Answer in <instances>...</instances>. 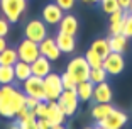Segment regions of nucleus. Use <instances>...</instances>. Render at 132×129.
Returning a JSON list of instances; mask_svg holds the SVG:
<instances>
[{"instance_id": "nucleus-19", "label": "nucleus", "mask_w": 132, "mask_h": 129, "mask_svg": "<svg viewBox=\"0 0 132 129\" xmlns=\"http://www.w3.org/2000/svg\"><path fill=\"white\" fill-rule=\"evenodd\" d=\"M112 104H95L93 107H92V110H90V114H92V119H93L97 124H100L102 121H103L107 116H109L110 112H112Z\"/></svg>"}, {"instance_id": "nucleus-37", "label": "nucleus", "mask_w": 132, "mask_h": 129, "mask_svg": "<svg viewBox=\"0 0 132 129\" xmlns=\"http://www.w3.org/2000/svg\"><path fill=\"white\" fill-rule=\"evenodd\" d=\"M5 48H7V41H5V37H0V51H4Z\"/></svg>"}, {"instance_id": "nucleus-2", "label": "nucleus", "mask_w": 132, "mask_h": 129, "mask_svg": "<svg viewBox=\"0 0 132 129\" xmlns=\"http://www.w3.org/2000/svg\"><path fill=\"white\" fill-rule=\"evenodd\" d=\"M0 10L10 24H17L27 10V0H0Z\"/></svg>"}, {"instance_id": "nucleus-35", "label": "nucleus", "mask_w": 132, "mask_h": 129, "mask_svg": "<svg viewBox=\"0 0 132 129\" xmlns=\"http://www.w3.org/2000/svg\"><path fill=\"white\" fill-rule=\"evenodd\" d=\"M37 127L39 129H51V127H53V124H51L46 117H39L37 119Z\"/></svg>"}, {"instance_id": "nucleus-39", "label": "nucleus", "mask_w": 132, "mask_h": 129, "mask_svg": "<svg viewBox=\"0 0 132 129\" xmlns=\"http://www.w3.org/2000/svg\"><path fill=\"white\" fill-rule=\"evenodd\" d=\"M51 129H66V127H64V126H63V124H56V126H53V127H51Z\"/></svg>"}, {"instance_id": "nucleus-1", "label": "nucleus", "mask_w": 132, "mask_h": 129, "mask_svg": "<svg viewBox=\"0 0 132 129\" xmlns=\"http://www.w3.org/2000/svg\"><path fill=\"white\" fill-rule=\"evenodd\" d=\"M26 107V94L17 87L0 85V117L14 119Z\"/></svg>"}, {"instance_id": "nucleus-12", "label": "nucleus", "mask_w": 132, "mask_h": 129, "mask_svg": "<svg viewBox=\"0 0 132 129\" xmlns=\"http://www.w3.org/2000/svg\"><path fill=\"white\" fill-rule=\"evenodd\" d=\"M39 51H41V55L46 56L47 59H51V61H58L59 56L63 55L61 51H59L58 44H56V39L51 37V36L44 37V39L39 43Z\"/></svg>"}, {"instance_id": "nucleus-17", "label": "nucleus", "mask_w": 132, "mask_h": 129, "mask_svg": "<svg viewBox=\"0 0 132 129\" xmlns=\"http://www.w3.org/2000/svg\"><path fill=\"white\" fill-rule=\"evenodd\" d=\"M127 12L125 10H117L113 14L109 16V34L115 36V34H122V29H124V17Z\"/></svg>"}, {"instance_id": "nucleus-8", "label": "nucleus", "mask_w": 132, "mask_h": 129, "mask_svg": "<svg viewBox=\"0 0 132 129\" xmlns=\"http://www.w3.org/2000/svg\"><path fill=\"white\" fill-rule=\"evenodd\" d=\"M22 92L29 97H34L37 100H46L44 95V80L41 77H34L31 75L27 80L22 82Z\"/></svg>"}, {"instance_id": "nucleus-36", "label": "nucleus", "mask_w": 132, "mask_h": 129, "mask_svg": "<svg viewBox=\"0 0 132 129\" xmlns=\"http://www.w3.org/2000/svg\"><path fill=\"white\" fill-rule=\"evenodd\" d=\"M119 5H120L122 10H127L129 5H130V0H119Z\"/></svg>"}, {"instance_id": "nucleus-40", "label": "nucleus", "mask_w": 132, "mask_h": 129, "mask_svg": "<svg viewBox=\"0 0 132 129\" xmlns=\"http://www.w3.org/2000/svg\"><path fill=\"white\" fill-rule=\"evenodd\" d=\"M83 4H97L98 0H81Z\"/></svg>"}, {"instance_id": "nucleus-5", "label": "nucleus", "mask_w": 132, "mask_h": 129, "mask_svg": "<svg viewBox=\"0 0 132 129\" xmlns=\"http://www.w3.org/2000/svg\"><path fill=\"white\" fill-rule=\"evenodd\" d=\"M44 95H46V100L47 102H53V100H58L63 88V83H61V75L51 71L49 75L44 77Z\"/></svg>"}, {"instance_id": "nucleus-41", "label": "nucleus", "mask_w": 132, "mask_h": 129, "mask_svg": "<svg viewBox=\"0 0 132 129\" xmlns=\"http://www.w3.org/2000/svg\"><path fill=\"white\" fill-rule=\"evenodd\" d=\"M127 12H129V14H132V0H130V5H129V9H127Z\"/></svg>"}, {"instance_id": "nucleus-33", "label": "nucleus", "mask_w": 132, "mask_h": 129, "mask_svg": "<svg viewBox=\"0 0 132 129\" xmlns=\"http://www.w3.org/2000/svg\"><path fill=\"white\" fill-rule=\"evenodd\" d=\"M10 32V22L5 17H0V37H5Z\"/></svg>"}, {"instance_id": "nucleus-11", "label": "nucleus", "mask_w": 132, "mask_h": 129, "mask_svg": "<svg viewBox=\"0 0 132 129\" xmlns=\"http://www.w3.org/2000/svg\"><path fill=\"white\" fill-rule=\"evenodd\" d=\"M127 121H129V116L125 112H122L119 109H112V112L100 122V126H103L107 129H122L127 124Z\"/></svg>"}, {"instance_id": "nucleus-42", "label": "nucleus", "mask_w": 132, "mask_h": 129, "mask_svg": "<svg viewBox=\"0 0 132 129\" xmlns=\"http://www.w3.org/2000/svg\"><path fill=\"white\" fill-rule=\"evenodd\" d=\"M95 129H107V127H103V126H100V124H98V126H97Z\"/></svg>"}, {"instance_id": "nucleus-9", "label": "nucleus", "mask_w": 132, "mask_h": 129, "mask_svg": "<svg viewBox=\"0 0 132 129\" xmlns=\"http://www.w3.org/2000/svg\"><path fill=\"white\" fill-rule=\"evenodd\" d=\"M102 66L105 68V71L110 75V77H117L120 75L122 71L125 70V59L122 53H113L110 51L109 55L103 58V65Z\"/></svg>"}, {"instance_id": "nucleus-13", "label": "nucleus", "mask_w": 132, "mask_h": 129, "mask_svg": "<svg viewBox=\"0 0 132 129\" xmlns=\"http://www.w3.org/2000/svg\"><path fill=\"white\" fill-rule=\"evenodd\" d=\"M113 98V90L109 85V82L97 83L93 88V100L98 104H110Z\"/></svg>"}, {"instance_id": "nucleus-16", "label": "nucleus", "mask_w": 132, "mask_h": 129, "mask_svg": "<svg viewBox=\"0 0 132 129\" xmlns=\"http://www.w3.org/2000/svg\"><path fill=\"white\" fill-rule=\"evenodd\" d=\"M46 119H47V121H49L53 126H56V124H64L66 114L63 112V109L59 107V104H58L56 100L47 102V116H46Z\"/></svg>"}, {"instance_id": "nucleus-20", "label": "nucleus", "mask_w": 132, "mask_h": 129, "mask_svg": "<svg viewBox=\"0 0 132 129\" xmlns=\"http://www.w3.org/2000/svg\"><path fill=\"white\" fill-rule=\"evenodd\" d=\"M109 46H110V51H113V53H122V55H124L125 51H127L129 39L125 37L124 34L110 36V37H109Z\"/></svg>"}, {"instance_id": "nucleus-32", "label": "nucleus", "mask_w": 132, "mask_h": 129, "mask_svg": "<svg viewBox=\"0 0 132 129\" xmlns=\"http://www.w3.org/2000/svg\"><path fill=\"white\" fill-rule=\"evenodd\" d=\"M56 4L59 5V7L63 9L64 12H70L75 9V5H76V0H54Z\"/></svg>"}, {"instance_id": "nucleus-23", "label": "nucleus", "mask_w": 132, "mask_h": 129, "mask_svg": "<svg viewBox=\"0 0 132 129\" xmlns=\"http://www.w3.org/2000/svg\"><path fill=\"white\" fill-rule=\"evenodd\" d=\"M19 61L15 48H5L4 51H0V65H7V66H14Z\"/></svg>"}, {"instance_id": "nucleus-43", "label": "nucleus", "mask_w": 132, "mask_h": 129, "mask_svg": "<svg viewBox=\"0 0 132 129\" xmlns=\"http://www.w3.org/2000/svg\"><path fill=\"white\" fill-rule=\"evenodd\" d=\"M83 129H95V127H92V126H86V127H83Z\"/></svg>"}, {"instance_id": "nucleus-14", "label": "nucleus", "mask_w": 132, "mask_h": 129, "mask_svg": "<svg viewBox=\"0 0 132 129\" xmlns=\"http://www.w3.org/2000/svg\"><path fill=\"white\" fill-rule=\"evenodd\" d=\"M31 70H32V75H34V77L44 78L46 75H49L51 71H53V61L41 55L37 59H34V61L31 63Z\"/></svg>"}, {"instance_id": "nucleus-28", "label": "nucleus", "mask_w": 132, "mask_h": 129, "mask_svg": "<svg viewBox=\"0 0 132 129\" xmlns=\"http://www.w3.org/2000/svg\"><path fill=\"white\" fill-rule=\"evenodd\" d=\"M100 2V9L105 14H113V12L120 10V5H119V0H98Z\"/></svg>"}, {"instance_id": "nucleus-38", "label": "nucleus", "mask_w": 132, "mask_h": 129, "mask_svg": "<svg viewBox=\"0 0 132 129\" xmlns=\"http://www.w3.org/2000/svg\"><path fill=\"white\" fill-rule=\"evenodd\" d=\"M9 129H20V124H19V122H14V124H10V126H9Z\"/></svg>"}, {"instance_id": "nucleus-27", "label": "nucleus", "mask_w": 132, "mask_h": 129, "mask_svg": "<svg viewBox=\"0 0 132 129\" xmlns=\"http://www.w3.org/2000/svg\"><path fill=\"white\" fill-rule=\"evenodd\" d=\"M85 59L88 61L90 68H100L102 65H103V58L98 55L97 51L92 49V48H90V49H86V53H85Z\"/></svg>"}, {"instance_id": "nucleus-6", "label": "nucleus", "mask_w": 132, "mask_h": 129, "mask_svg": "<svg viewBox=\"0 0 132 129\" xmlns=\"http://www.w3.org/2000/svg\"><path fill=\"white\" fill-rule=\"evenodd\" d=\"M24 36L27 39H31V41L39 44L44 37L49 36L47 34V24L43 19H31L26 24V27H24Z\"/></svg>"}, {"instance_id": "nucleus-4", "label": "nucleus", "mask_w": 132, "mask_h": 129, "mask_svg": "<svg viewBox=\"0 0 132 129\" xmlns=\"http://www.w3.org/2000/svg\"><path fill=\"white\" fill-rule=\"evenodd\" d=\"M59 104V107L63 109V112L66 114V117H71L75 116L78 110V105H80V98H78L76 94V88H68V90H63L59 98L56 100Z\"/></svg>"}, {"instance_id": "nucleus-10", "label": "nucleus", "mask_w": 132, "mask_h": 129, "mask_svg": "<svg viewBox=\"0 0 132 129\" xmlns=\"http://www.w3.org/2000/svg\"><path fill=\"white\" fill-rule=\"evenodd\" d=\"M63 16H64V10H63L56 2H49V4H46L44 9H43V14H41L43 20L47 24V26H58L59 20L63 19Z\"/></svg>"}, {"instance_id": "nucleus-34", "label": "nucleus", "mask_w": 132, "mask_h": 129, "mask_svg": "<svg viewBox=\"0 0 132 129\" xmlns=\"http://www.w3.org/2000/svg\"><path fill=\"white\" fill-rule=\"evenodd\" d=\"M39 102H41V100H37V98H34V97H29V95H26V109L34 110L36 105H37Z\"/></svg>"}, {"instance_id": "nucleus-29", "label": "nucleus", "mask_w": 132, "mask_h": 129, "mask_svg": "<svg viewBox=\"0 0 132 129\" xmlns=\"http://www.w3.org/2000/svg\"><path fill=\"white\" fill-rule=\"evenodd\" d=\"M122 34H124L127 39L132 37V14H129V12L124 17V29H122Z\"/></svg>"}, {"instance_id": "nucleus-24", "label": "nucleus", "mask_w": 132, "mask_h": 129, "mask_svg": "<svg viewBox=\"0 0 132 129\" xmlns=\"http://www.w3.org/2000/svg\"><path fill=\"white\" fill-rule=\"evenodd\" d=\"M15 80L14 75V66H7V65H0V85H12Z\"/></svg>"}, {"instance_id": "nucleus-15", "label": "nucleus", "mask_w": 132, "mask_h": 129, "mask_svg": "<svg viewBox=\"0 0 132 129\" xmlns=\"http://www.w3.org/2000/svg\"><path fill=\"white\" fill-rule=\"evenodd\" d=\"M78 27H80L78 19L75 16H71L70 12H68V14H64V16H63V19L59 20V24H58V31L59 32H64V34H70V36H76Z\"/></svg>"}, {"instance_id": "nucleus-31", "label": "nucleus", "mask_w": 132, "mask_h": 129, "mask_svg": "<svg viewBox=\"0 0 132 129\" xmlns=\"http://www.w3.org/2000/svg\"><path fill=\"white\" fill-rule=\"evenodd\" d=\"M34 114H36V117H46L47 116V100H41L36 105V109H34Z\"/></svg>"}, {"instance_id": "nucleus-22", "label": "nucleus", "mask_w": 132, "mask_h": 129, "mask_svg": "<svg viewBox=\"0 0 132 129\" xmlns=\"http://www.w3.org/2000/svg\"><path fill=\"white\" fill-rule=\"evenodd\" d=\"M14 75H15V80L17 82H24V80H27L29 77L32 75V70H31V63H26L22 59L14 65Z\"/></svg>"}, {"instance_id": "nucleus-21", "label": "nucleus", "mask_w": 132, "mask_h": 129, "mask_svg": "<svg viewBox=\"0 0 132 129\" xmlns=\"http://www.w3.org/2000/svg\"><path fill=\"white\" fill-rule=\"evenodd\" d=\"M93 88L95 85L90 80H85V82H80L76 85V94H78V98L81 102H88L93 98Z\"/></svg>"}, {"instance_id": "nucleus-26", "label": "nucleus", "mask_w": 132, "mask_h": 129, "mask_svg": "<svg viewBox=\"0 0 132 129\" xmlns=\"http://www.w3.org/2000/svg\"><path fill=\"white\" fill-rule=\"evenodd\" d=\"M107 78H109V73L105 71L103 66L100 68H92L90 70V82L93 83V85H97V83H102V82H107Z\"/></svg>"}, {"instance_id": "nucleus-25", "label": "nucleus", "mask_w": 132, "mask_h": 129, "mask_svg": "<svg viewBox=\"0 0 132 129\" xmlns=\"http://www.w3.org/2000/svg\"><path fill=\"white\" fill-rule=\"evenodd\" d=\"M92 49L97 51L98 55L102 56V58H105V56L110 53V46H109V39H105V37H98V39H95L93 43H92Z\"/></svg>"}, {"instance_id": "nucleus-3", "label": "nucleus", "mask_w": 132, "mask_h": 129, "mask_svg": "<svg viewBox=\"0 0 132 129\" xmlns=\"http://www.w3.org/2000/svg\"><path fill=\"white\" fill-rule=\"evenodd\" d=\"M90 65L88 61L85 59V56H75L70 63H68V66H66V71L73 77V80L76 83L80 82H85V80L90 78Z\"/></svg>"}, {"instance_id": "nucleus-18", "label": "nucleus", "mask_w": 132, "mask_h": 129, "mask_svg": "<svg viewBox=\"0 0 132 129\" xmlns=\"http://www.w3.org/2000/svg\"><path fill=\"white\" fill-rule=\"evenodd\" d=\"M56 39V44H58L59 51L61 53H66V55H70L73 53L75 48H76V39H75V36H70V34H64V32H59L54 36Z\"/></svg>"}, {"instance_id": "nucleus-7", "label": "nucleus", "mask_w": 132, "mask_h": 129, "mask_svg": "<svg viewBox=\"0 0 132 129\" xmlns=\"http://www.w3.org/2000/svg\"><path fill=\"white\" fill-rule=\"evenodd\" d=\"M15 49H17L19 59H22V61H26V63H32L34 59H37L39 56H41L39 44L34 43V41H31V39H27V37H24Z\"/></svg>"}, {"instance_id": "nucleus-30", "label": "nucleus", "mask_w": 132, "mask_h": 129, "mask_svg": "<svg viewBox=\"0 0 132 129\" xmlns=\"http://www.w3.org/2000/svg\"><path fill=\"white\" fill-rule=\"evenodd\" d=\"M61 83H63V88L68 90V88H76L78 83L73 80V77H71L68 71L64 70V73H61Z\"/></svg>"}]
</instances>
